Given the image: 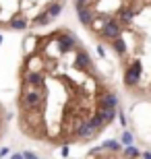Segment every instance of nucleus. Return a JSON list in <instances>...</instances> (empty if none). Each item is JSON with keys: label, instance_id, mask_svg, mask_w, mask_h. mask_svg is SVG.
I'll return each mask as SVG.
<instances>
[{"label": "nucleus", "instance_id": "1", "mask_svg": "<svg viewBox=\"0 0 151 159\" xmlns=\"http://www.w3.org/2000/svg\"><path fill=\"white\" fill-rule=\"evenodd\" d=\"M15 122L25 139L48 147L91 143L108 130L118 95L85 41L68 27L23 39Z\"/></svg>", "mask_w": 151, "mask_h": 159}, {"label": "nucleus", "instance_id": "2", "mask_svg": "<svg viewBox=\"0 0 151 159\" xmlns=\"http://www.w3.org/2000/svg\"><path fill=\"white\" fill-rule=\"evenodd\" d=\"M73 6L116 66L124 93L151 101V0H73Z\"/></svg>", "mask_w": 151, "mask_h": 159}, {"label": "nucleus", "instance_id": "3", "mask_svg": "<svg viewBox=\"0 0 151 159\" xmlns=\"http://www.w3.org/2000/svg\"><path fill=\"white\" fill-rule=\"evenodd\" d=\"M66 0H0V31H40L62 15Z\"/></svg>", "mask_w": 151, "mask_h": 159}, {"label": "nucleus", "instance_id": "4", "mask_svg": "<svg viewBox=\"0 0 151 159\" xmlns=\"http://www.w3.org/2000/svg\"><path fill=\"white\" fill-rule=\"evenodd\" d=\"M87 159H151L149 155H143L134 147H122L118 143H104L101 147H95L89 151Z\"/></svg>", "mask_w": 151, "mask_h": 159}, {"label": "nucleus", "instance_id": "5", "mask_svg": "<svg viewBox=\"0 0 151 159\" xmlns=\"http://www.w3.org/2000/svg\"><path fill=\"white\" fill-rule=\"evenodd\" d=\"M6 128H8V112H6V107L0 103V141H2Z\"/></svg>", "mask_w": 151, "mask_h": 159}]
</instances>
